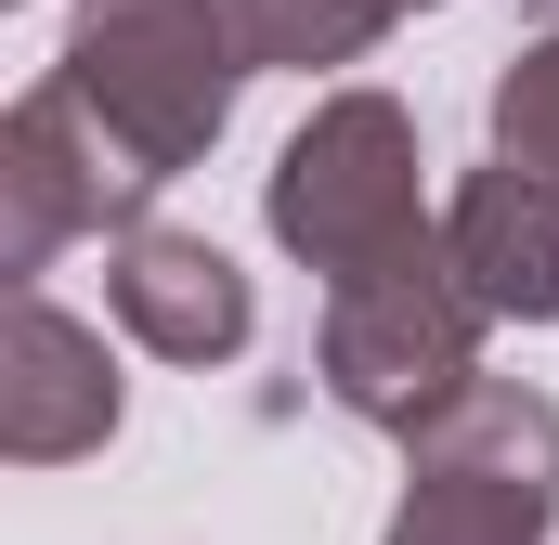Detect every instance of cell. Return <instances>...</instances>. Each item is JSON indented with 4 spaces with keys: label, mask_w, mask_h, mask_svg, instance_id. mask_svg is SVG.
Wrapping results in <instances>:
<instances>
[{
    "label": "cell",
    "mask_w": 559,
    "mask_h": 545,
    "mask_svg": "<svg viewBox=\"0 0 559 545\" xmlns=\"http://www.w3.org/2000/svg\"><path fill=\"white\" fill-rule=\"evenodd\" d=\"M559 533V403L521 377H481L455 415L404 441L391 545H547Z\"/></svg>",
    "instance_id": "4"
},
{
    "label": "cell",
    "mask_w": 559,
    "mask_h": 545,
    "mask_svg": "<svg viewBox=\"0 0 559 545\" xmlns=\"http://www.w3.org/2000/svg\"><path fill=\"white\" fill-rule=\"evenodd\" d=\"M52 78L131 143L156 182H182L209 143L235 131V92H248V65H235V39H222L209 0H92Z\"/></svg>",
    "instance_id": "3"
},
{
    "label": "cell",
    "mask_w": 559,
    "mask_h": 545,
    "mask_svg": "<svg viewBox=\"0 0 559 545\" xmlns=\"http://www.w3.org/2000/svg\"><path fill=\"white\" fill-rule=\"evenodd\" d=\"M495 156H508V169H534V182L559 195V13L508 52V65H495Z\"/></svg>",
    "instance_id": "10"
},
{
    "label": "cell",
    "mask_w": 559,
    "mask_h": 545,
    "mask_svg": "<svg viewBox=\"0 0 559 545\" xmlns=\"http://www.w3.org/2000/svg\"><path fill=\"white\" fill-rule=\"evenodd\" d=\"M143 208H156V169H143L66 78H39V92L0 118V272H13V286H39L79 234H105V247L143 234Z\"/></svg>",
    "instance_id": "5"
},
{
    "label": "cell",
    "mask_w": 559,
    "mask_h": 545,
    "mask_svg": "<svg viewBox=\"0 0 559 545\" xmlns=\"http://www.w3.org/2000/svg\"><path fill=\"white\" fill-rule=\"evenodd\" d=\"M404 13H429V0H404Z\"/></svg>",
    "instance_id": "11"
},
{
    "label": "cell",
    "mask_w": 559,
    "mask_h": 545,
    "mask_svg": "<svg viewBox=\"0 0 559 545\" xmlns=\"http://www.w3.org/2000/svg\"><path fill=\"white\" fill-rule=\"evenodd\" d=\"M442 261L481 299V325H547L559 312V195L534 169H508V156L468 169L455 208H442Z\"/></svg>",
    "instance_id": "8"
},
{
    "label": "cell",
    "mask_w": 559,
    "mask_h": 545,
    "mask_svg": "<svg viewBox=\"0 0 559 545\" xmlns=\"http://www.w3.org/2000/svg\"><path fill=\"white\" fill-rule=\"evenodd\" d=\"M312 377H325L338 415H365V428H391V441H417L429 415H455L481 390V299L455 286L442 234L404 247V261H378V272H352V286H325Z\"/></svg>",
    "instance_id": "1"
},
{
    "label": "cell",
    "mask_w": 559,
    "mask_h": 545,
    "mask_svg": "<svg viewBox=\"0 0 559 545\" xmlns=\"http://www.w3.org/2000/svg\"><path fill=\"white\" fill-rule=\"evenodd\" d=\"M209 13H222V39H235V65H248V78L365 65V52L404 26V0H209Z\"/></svg>",
    "instance_id": "9"
},
{
    "label": "cell",
    "mask_w": 559,
    "mask_h": 545,
    "mask_svg": "<svg viewBox=\"0 0 559 545\" xmlns=\"http://www.w3.org/2000/svg\"><path fill=\"white\" fill-rule=\"evenodd\" d=\"M118 441V351L105 325H79L66 299L13 286V338H0V455L13 468H66Z\"/></svg>",
    "instance_id": "6"
},
{
    "label": "cell",
    "mask_w": 559,
    "mask_h": 545,
    "mask_svg": "<svg viewBox=\"0 0 559 545\" xmlns=\"http://www.w3.org/2000/svg\"><path fill=\"white\" fill-rule=\"evenodd\" d=\"M261 221H274L286 261H312L325 286L429 247V195H417V118L391 92H325L299 131H286L274 182H261Z\"/></svg>",
    "instance_id": "2"
},
{
    "label": "cell",
    "mask_w": 559,
    "mask_h": 545,
    "mask_svg": "<svg viewBox=\"0 0 559 545\" xmlns=\"http://www.w3.org/2000/svg\"><path fill=\"white\" fill-rule=\"evenodd\" d=\"M105 299H118V325H131L156 364H235V351L261 338L248 272L222 261L209 234H182V221L118 234V247H105Z\"/></svg>",
    "instance_id": "7"
}]
</instances>
